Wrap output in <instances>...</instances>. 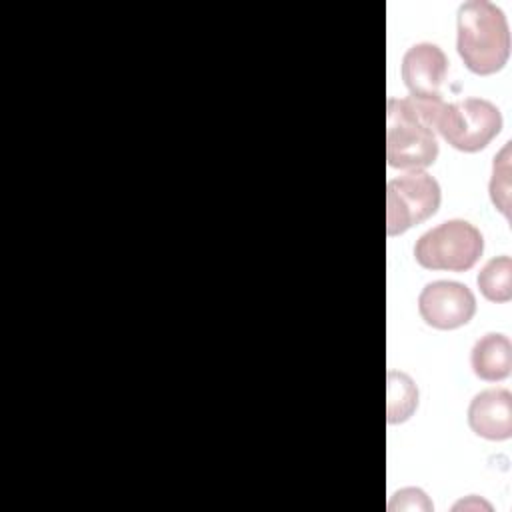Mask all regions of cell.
Wrapping results in <instances>:
<instances>
[{"instance_id":"1","label":"cell","mask_w":512,"mask_h":512,"mask_svg":"<svg viewBox=\"0 0 512 512\" xmlns=\"http://www.w3.org/2000/svg\"><path fill=\"white\" fill-rule=\"evenodd\" d=\"M442 98H388L386 102V160L398 170H422L436 162V118Z\"/></svg>"},{"instance_id":"2","label":"cell","mask_w":512,"mask_h":512,"mask_svg":"<svg viewBox=\"0 0 512 512\" xmlns=\"http://www.w3.org/2000/svg\"><path fill=\"white\" fill-rule=\"evenodd\" d=\"M456 50L464 66L490 76L510 58V28L500 6L488 0H468L456 14Z\"/></svg>"},{"instance_id":"3","label":"cell","mask_w":512,"mask_h":512,"mask_svg":"<svg viewBox=\"0 0 512 512\" xmlns=\"http://www.w3.org/2000/svg\"><path fill=\"white\" fill-rule=\"evenodd\" d=\"M482 252V232L460 218L430 228L414 244V258L426 270L464 272L478 262Z\"/></svg>"},{"instance_id":"4","label":"cell","mask_w":512,"mask_h":512,"mask_svg":"<svg viewBox=\"0 0 512 512\" xmlns=\"http://www.w3.org/2000/svg\"><path fill=\"white\" fill-rule=\"evenodd\" d=\"M436 130L460 152L484 150L502 130V112L486 98H464L442 104Z\"/></svg>"},{"instance_id":"5","label":"cell","mask_w":512,"mask_h":512,"mask_svg":"<svg viewBox=\"0 0 512 512\" xmlns=\"http://www.w3.org/2000/svg\"><path fill=\"white\" fill-rule=\"evenodd\" d=\"M442 190L436 178L422 170L388 180L386 234L398 236L438 212Z\"/></svg>"},{"instance_id":"6","label":"cell","mask_w":512,"mask_h":512,"mask_svg":"<svg viewBox=\"0 0 512 512\" xmlns=\"http://www.w3.org/2000/svg\"><path fill=\"white\" fill-rule=\"evenodd\" d=\"M418 312L420 318L436 330H456L474 318L476 298L466 284L434 280L422 288Z\"/></svg>"},{"instance_id":"7","label":"cell","mask_w":512,"mask_h":512,"mask_svg":"<svg viewBox=\"0 0 512 512\" xmlns=\"http://www.w3.org/2000/svg\"><path fill=\"white\" fill-rule=\"evenodd\" d=\"M402 80L412 98H442L440 88L446 80L448 58L444 50L432 42L410 46L402 58Z\"/></svg>"},{"instance_id":"8","label":"cell","mask_w":512,"mask_h":512,"mask_svg":"<svg viewBox=\"0 0 512 512\" xmlns=\"http://www.w3.org/2000/svg\"><path fill=\"white\" fill-rule=\"evenodd\" d=\"M468 426L484 440H508L512 436V394L504 388L476 394L468 406Z\"/></svg>"},{"instance_id":"9","label":"cell","mask_w":512,"mask_h":512,"mask_svg":"<svg viewBox=\"0 0 512 512\" xmlns=\"http://www.w3.org/2000/svg\"><path fill=\"white\" fill-rule=\"evenodd\" d=\"M470 366L484 382L506 380L512 372V344L508 336L488 332L478 338L470 352Z\"/></svg>"},{"instance_id":"10","label":"cell","mask_w":512,"mask_h":512,"mask_svg":"<svg viewBox=\"0 0 512 512\" xmlns=\"http://www.w3.org/2000/svg\"><path fill=\"white\" fill-rule=\"evenodd\" d=\"M418 408V388L414 380L398 370L388 372L386 420L388 424L406 422Z\"/></svg>"},{"instance_id":"11","label":"cell","mask_w":512,"mask_h":512,"mask_svg":"<svg viewBox=\"0 0 512 512\" xmlns=\"http://www.w3.org/2000/svg\"><path fill=\"white\" fill-rule=\"evenodd\" d=\"M476 284L482 296L490 302H508L512 298V258H490L478 272Z\"/></svg>"},{"instance_id":"12","label":"cell","mask_w":512,"mask_h":512,"mask_svg":"<svg viewBox=\"0 0 512 512\" xmlns=\"http://www.w3.org/2000/svg\"><path fill=\"white\" fill-rule=\"evenodd\" d=\"M510 190V142H506L502 150L494 156L492 178L488 186L492 204L498 212L504 214L506 220H510Z\"/></svg>"},{"instance_id":"13","label":"cell","mask_w":512,"mask_h":512,"mask_svg":"<svg viewBox=\"0 0 512 512\" xmlns=\"http://www.w3.org/2000/svg\"><path fill=\"white\" fill-rule=\"evenodd\" d=\"M388 510L390 512H396V510L428 512V510H432V502L428 500L426 492L420 490V488H402V490L392 494V498L388 502Z\"/></svg>"}]
</instances>
